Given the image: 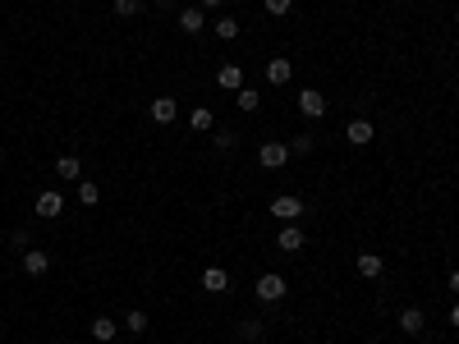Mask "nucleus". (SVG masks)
Instances as JSON below:
<instances>
[{
  "label": "nucleus",
  "instance_id": "nucleus-1",
  "mask_svg": "<svg viewBox=\"0 0 459 344\" xmlns=\"http://www.w3.org/2000/svg\"><path fill=\"white\" fill-rule=\"evenodd\" d=\"M275 216V221H285V225H299L303 221V197H294V193H280L271 197V207H266Z\"/></svg>",
  "mask_w": 459,
  "mask_h": 344
},
{
  "label": "nucleus",
  "instance_id": "nucleus-2",
  "mask_svg": "<svg viewBox=\"0 0 459 344\" xmlns=\"http://www.w3.org/2000/svg\"><path fill=\"white\" fill-rule=\"evenodd\" d=\"M285 289H290V284H285V275H275V271H266V275L253 284V294H258L262 303H280L285 299Z\"/></svg>",
  "mask_w": 459,
  "mask_h": 344
},
{
  "label": "nucleus",
  "instance_id": "nucleus-3",
  "mask_svg": "<svg viewBox=\"0 0 459 344\" xmlns=\"http://www.w3.org/2000/svg\"><path fill=\"white\" fill-rule=\"evenodd\" d=\"M299 110H303L308 120H321V115H326V97H321L317 88H303L299 92Z\"/></svg>",
  "mask_w": 459,
  "mask_h": 344
},
{
  "label": "nucleus",
  "instance_id": "nucleus-4",
  "mask_svg": "<svg viewBox=\"0 0 459 344\" xmlns=\"http://www.w3.org/2000/svg\"><path fill=\"white\" fill-rule=\"evenodd\" d=\"M32 211H37L42 221H55V216L64 211V197L55 193V188H46V193H37V207H32Z\"/></svg>",
  "mask_w": 459,
  "mask_h": 344
},
{
  "label": "nucleus",
  "instance_id": "nucleus-5",
  "mask_svg": "<svg viewBox=\"0 0 459 344\" xmlns=\"http://www.w3.org/2000/svg\"><path fill=\"white\" fill-rule=\"evenodd\" d=\"M147 115H152V124H175V115H179V101H175V97H156V101L147 106Z\"/></svg>",
  "mask_w": 459,
  "mask_h": 344
},
{
  "label": "nucleus",
  "instance_id": "nucleus-6",
  "mask_svg": "<svg viewBox=\"0 0 459 344\" xmlns=\"http://www.w3.org/2000/svg\"><path fill=\"white\" fill-rule=\"evenodd\" d=\"M258 161L266 165V170H280V165L290 161V147H285V143H262V151H258Z\"/></svg>",
  "mask_w": 459,
  "mask_h": 344
},
{
  "label": "nucleus",
  "instance_id": "nucleus-7",
  "mask_svg": "<svg viewBox=\"0 0 459 344\" xmlns=\"http://www.w3.org/2000/svg\"><path fill=\"white\" fill-rule=\"evenodd\" d=\"M202 28H207V14H202L198 5H188V10H179V32H188V37H198Z\"/></svg>",
  "mask_w": 459,
  "mask_h": 344
},
{
  "label": "nucleus",
  "instance_id": "nucleus-8",
  "mask_svg": "<svg viewBox=\"0 0 459 344\" xmlns=\"http://www.w3.org/2000/svg\"><path fill=\"white\" fill-rule=\"evenodd\" d=\"M23 271H28L32 280H37V275H46V271H51V253H42V248H28V253H23Z\"/></svg>",
  "mask_w": 459,
  "mask_h": 344
},
{
  "label": "nucleus",
  "instance_id": "nucleus-9",
  "mask_svg": "<svg viewBox=\"0 0 459 344\" xmlns=\"http://www.w3.org/2000/svg\"><path fill=\"white\" fill-rule=\"evenodd\" d=\"M275 248H280V253H299V248H303V230H299V225H285V230L275 234Z\"/></svg>",
  "mask_w": 459,
  "mask_h": 344
},
{
  "label": "nucleus",
  "instance_id": "nucleus-10",
  "mask_svg": "<svg viewBox=\"0 0 459 344\" xmlns=\"http://www.w3.org/2000/svg\"><path fill=\"white\" fill-rule=\"evenodd\" d=\"M345 138H349L353 147H367V143L377 138V129H372V120H353L349 129H345Z\"/></svg>",
  "mask_w": 459,
  "mask_h": 344
},
{
  "label": "nucleus",
  "instance_id": "nucleus-11",
  "mask_svg": "<svg viewBox=\"0 0 459 344\" xmlns=\"http://www.w3.org/2000/svg\"><path fill=\"white\" fill-rule=\"evenodd\" d=\"M216 83L225 92H239L244 88V69H239V64H221V69H216Z\"/></svg>",
  "mask_w": 459,
  "mask_h": 344
},
{
  "label": "nucleus",
  "instance_id": "nucleus-12",
  "mask_svg": "<svg viewBox=\"0 0 459 344\" xmlns=\"http://www.w3.org/2000/svg\"><path fill=\"white\" fill-rule=\"evenodd\" d=\"M202 289H207V294H225V289H230V275L221 267H207V271H202Z\"/></svg>",
  "mask_w": 459,
  "mask_h": 344
},
{
  "label": "nucleus",
  "instance_id": "nucleus-13",
  "mask_svg": "<svg viewBox=\"0 0 459 344\" xmlns=\"http://www.w3.org/2000/svg\"><path fill=\"white\" fill-rule=\"evenodd\" d=\"M290 78H294V64L290 60H271V64H266V83H271V88H285Z\"/></svg>",
  "mask_w": 459,
  "mask_h": 344
},
{
  "label": "nucleus",
  "instance_id": "nucleus-14",
  "mask_svg": "<svg viewBox=\"0 0 459 344\" xmlns=\"http://www.w3.org/2000/svg\"><path fill=\"white\" fill-rule=\"evenodd\" d=\"M382 271H386L382 253H363V257H358V275H363V280H377Z\"/></svg>",
  "mask_w": 459,
  "mask_h": 344
},
{
  "label": "nucleus",
  "instance_id": "nucleus-15",
  "mask_svg": "<svg viewBox=\"0 0 459 344\" xmlns=\"http://www.w3.org/2000/svg\"><path fill=\"white\" fill-rule=\"evenodd\" d=\"M92 335H97L101 344L120 340V321H110V317H97V321H92Z\"/></svg>",
  "mask_w": 459,
  "mask_h": 344
},
{
  "label": "nucleus",
  "instance_id": "nucleus-16",
  "mask_svg": "<svg viewBox=\"0 0 459 344\" xmlns=\"http://www.w3.org/2000/svg\"><path fill=\"white\" fill-rule=\"evenodd\" d=\"M423 326H427V317L418 312V308H404V312H399V330H404V335H418Z\"/></svg>",
  "mask_w": 459,
  "mask_h": 344
},
{
  "label": "nucleus",
  "instance_id": "nucleus-17",
  "mask_svg": "<svg viewBox=\"0 0 459 344\" xmlns=\"http://www.w3.org/2000/svg\"><path fill=\"white\" fill-rule=\"evenodd\" d=\"M55 175H60V180H83V161H78V156H60V161H55Z\"/></svg>",
  "mask_w": 459,
  "mask_h": 344
},
{
  "label": "nucleus",
  "instance_id": "nucleus-18",
  "mask_svg": "<svg viewBox=\"0 0 459 344\" xmlns=\"http://www.w3.org/2000/svg\"><path fill=\"white\" fill-rule=\"evenodd\" d=\"M212 32H216V37H221V42H234V37H239V23H234V19H230V14H221V19H216V23H212Z\"/></svg>",
  "mask_w": 459,
  "mask_h": 344
},
{
  "label": "nucleus",
  "instance_id": "nucleus-19",
  "mask_svg": "<svg viewBox=\"0 0 459 344\" xmlns=\"http://www.w3.org/2000/svg\"><path fill=\"white\" fill-rule=\"evenodd\" d=\"M147 326H152V321H147V312H142V308H134V312L124 317V330H129V335H142Z\"/></svg>",
  "mask_w": 459,
  "mask_h": 344
},
{
  "label": "nucleus",
  "instance_id": "nucleus-20",
  "mask_svg": "<svg viewBox=\"0 0 459 344\" xmlns=\"http://www.w3.org/2000/svg\"><path fill=\"white\" fill-rule=\"evenodd\" d=\"M234 106H239V110H258V106H262L258 88H239V92H234Z\"/></svg>",
  "mask_w": 459,
  "mask_h": 344
},
{
  "label": "nucleus",
  "instance_id": "nucleus-21",
  "mask_svg": "<svg viewBox=\"0 0 459 344\" xmlns=\"http://www.w3.org/2000/svg\"><path fill=\"white\" fill-rule=\"evenodd\" d=\"M78 202H83V207H97V202H101V188L88 184V180H78Z\"/></svg>",
  "mask_w": 459,
  "mask_h": 344
},
{
  "label": "nucleus",
  "instance_id": "nucleus-22",
  "mask_svg": "<svg viewBox=\"0 0 459 344\" xmlns=\"http://www.w3.org/2000/svg\"><path fill=\"white\" fill-rule=\"evenodd\" d=\"M262 330H266V326H262V321H253V317H248V321H239V335H244L248 344H253V340H262Z\"/></svg>",
  "mask_w": 459,
  "mask_h": 344
},
{
  "label": "nucleus",
  "instance_id": "nucleus-23",
  "mask_svg": "<svg viewBox=\"0 0 459 344\" xmlns=\"http://www.w3.org/2000/svg\"><path fill=\"white\" fill-rule=\"evenodd\" d=\"M115 14H120V19H134V14H142V0H115Z\"/></svg>",
  "mask_w": 459,
  "mask_h": 344
},
{
  "label": "nucleus",
  "instance_id": "nucleus-24",
  "mask_svg": "<svg viewBox=\"0 0 459 344\" xmlns=\"http://www.w3.org/2000/svg\"><path fill=\"white\" fill-rule=\"evenodd\" d=\"M212 124H216V115H212V110H202V106H198V110H193V129H198V134H207Z\"/></svg>",
  "mask_w": 459,
  "mask_h": 344
},
{
  "label": "nucleus",
  "instance_id": "nucleus-25",
  "mask_svg": "<svg viewBox=\"0 0 459 344\" xmlns=\"http://www.w3.org/2000/svg\"><path fill=\"white\" fill-rule=\"evenodd\" d=\"M285 147H290V156H308V151H312V138H290V143H285Z\"/></svg>",
  "mask_w": 459,
  "mask_h": 344
},
{
  "label": "nucleus",
  "instance_id": "nucleus-26",
  "mask_svg": "<svg viewBox=\"0 0 459 344\" xmlns=\"http://www.w3.org/2000/svg\"><path fill=\"white\" fill-rule=\"evenodd\" d=\"M212 147H216V151H234V147H239V138L225 129V134H216V138H212Z\"/></svg>",
  "mask_w": 459,
  "mask_h": 344
},
{
  "label": "nucleus",
  "instance_id": "nucleus-27",
  "mask_svg": "<svg viewBox=\"0 0 459 344\" xmlns=\"http://www.w3.org/2000/svg\"><path fill=\"white\" fill-rule=\"evenodd\" d=\"M290 5H294V0H266V14L280 19V14H290Z\"/></svg>",
  "mask_w": 459,
  "mask_h": 344
},
{
  "label": "nucleus",
  "instance_id": "nucleus-28",
  "mask_svg": "<svg viewBox=\"0 0 459 344\" xmlns=\"http://www.w3.org/2000/svg\"><path fill=\"white\" fill-rule=\"evenodd\" d=\"M450 294H459V271H450Z\"/></svg>",
  "mask_w": 459,
  "mask_h": 344
},
{
  "label": "nucleus",
  "instance_id": "nucleus-29",
  "mask_svg": "<svg viewBox=\"0 0 459 344\" xmlns=\"http://www.w3.org/2000/svg\"><path fill=\"white\" fill-rule=\"evenodd\" d=\"M450 326L459 330V303H455V308H450Z\"/></svg>",
  "mask_w": 459,
  "mask_h": 344
},
{
  "label": "nucleus",
  "instance_id": "nucleus-30",
  "mask_svg": "<svg viewBox=\"0 0 459 344\" xmlns=\"http://www.w3.org/2000/svg\"><path fill=\"white\" fill-rule=\"evenodd\" d=\"M202 5H207V10H221V5H225V0H202Z\"/></svg>",
  "mask_w": 459,
  "mask_h": 344
},
{
  "label": "nucleus",
  "instance_id": "nucleus-31",
  "mask_svg": "<svg viewBox=\"0 0 459 344\" xmlns=\"http://www.w3.org/2000/svg\"><path fill=\"white\" fill-rule=\"evenodd\" d=\"M110 344H124V340H110Z\"/></svg>",
  "mask_w": 459,
  "mask_h": 344
}]
</instances>
